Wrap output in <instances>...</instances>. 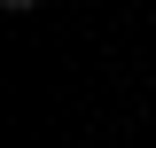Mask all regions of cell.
Masks as SVG:
<instances>
[{
    "label": "cell",
    "instance_id": "6da1fadb",
    "mask_svg": "<svg viewBox=\"0 0 156 148\" xmlns=\"http://www.w3.org/2000/svg\"><path fill=\"white\" fill-rule=\"evenodd\" d=\"M0 8H8V16H31V8H39V0H0Z\"/></svg>",
    "mask_w": 156,
    "mask_h": 148
}]
</instances>
